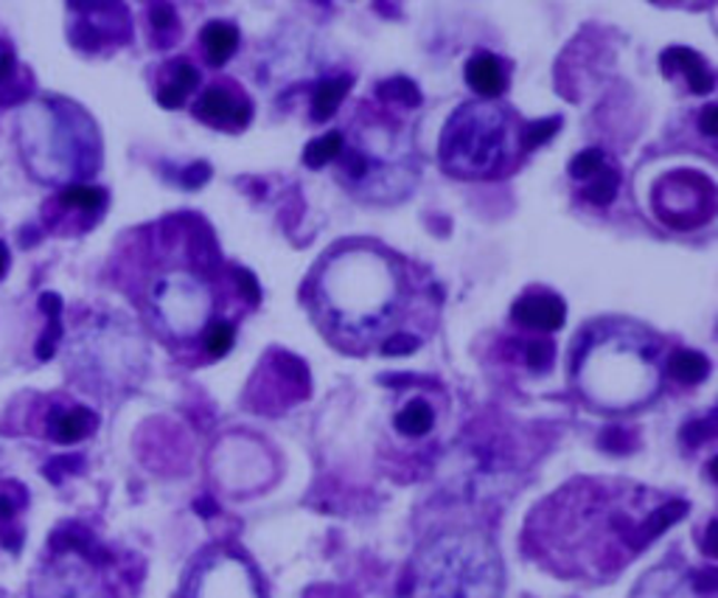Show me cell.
<instances>
[{
    "label": "cell",
    "mask_w": 718,
    "mask_h": 598,
    "mask_svg": "<svg viewBox=\"0 0 718 598\" xmlns=\"http://www.w3.org/2000/svg\"><path fill=\"white\" fill-rule=\"evenodd\" d=\"M688 511L631 483L576 481L539 506L528 526L537 557L564 576H612Z\"/></svg>",
    "instance_id": "1"
},
{
    "label": "cell",
    "mask_w": 718,
    "mask_h": 598,
    "mask_svg": "<svg viewBox=\"0 0 718 598\" xmlns=\"http://www.w3.org/2000/svg\"><path fill=\"white\" fill-rule=\"evenodd\" d=\"M166 245L164 267L155 271L147 282L144 306L149 321L155 323L160 335L171 343H203L205 332L214 323L225 321L217 315L225 298V290L239 293L242 298L258 301V287L253 276L242 267L228 271L219 262V253L210 231L199 219H171L164 223Z\"/></svg>",
    "instance_id": "2"
},
{
    "label": "cell",
    "mask_w": 718,
    "mask_h": 598,
    "mask_svg": "<svg viewBox=\"0 0 718 598\" xmlns=\"http://www.w3.org/2000/svg\"><path fill=\"white\" fill-rule=\"evenodd\" d=\"M407 306L404 264L385 247H334L315 276V312L340 343H385Z\"/></svg>",
    "instance_id": "3"
},
{
    "label": "cell",
    "mask_w": 718,
    "mask_h": 598,
    "mask_svg": "<svg viewBox=\"0 0 718 598\" xmlns=\"http://www.w3.org/2000/svg\"><path fill=\"white\" fill-rule=\"evenodd\" d=\"M657 346L649 332L626 321H603L581 332L572 360L579 391L596 408L631 411L660 391Z\"/></svg>",
    "instance_id": "4"
},
{
    "label": "cell",
    "mask_w": 718,
    "mask_h": 598,
    "mask_svg": "<svg viewBox=\"0 0 718 598\" xmlns=\"http://www.w3.org/2000/svg\"><path fill=\"white\" fill-rule=\"evenodd\" d=\"M20 149L42 183H70L99 166V133L85 110L68 101H35L20 112Z\"/></svg>",
    "instance_id": "5"
},
{
    "label": "cell",
    "mask_w": 718,
    "mask_h": 598,
    "mask_svg": "<svg viewBox=\"0 0 718 598\" xmlns=\"http://www.w3.org/2000/svg\"><path fill=\"white\" fill-rule=\"evenodd\" d=\"M502 562L478 531H446L419 551L413 598H500Z\"/></svg>",
    "instance_id": "6"
},
{
    "label": "cell",
    "mask_w": 718,
    "mask_h": 598,
    "mask_svg": "<svg viewBox=\"0 0 718 598\" xmlns=\"http://www.w3.org/2000/svg\"><path fill=\"white\" fill-rule=\"evenodd\" d=\"M520 133L505 107L494 101H466L446 121L441 164L455 177L491 180L511 166Z\"/></svg>",
    "instance_id": "7"
},
{
    "label": "cell",
    "mask_w": 718,
    "mask_h": 598,
    "mask_svg": "<svg viewBox=\"0 0 718 598\" xmlns=\"http://www.w3.org/2000/svg\"><path fill=\"white\" fill-rule=\"evenodd\" d=\"M70 352L79 354L82 365L94 369L105 380H121L124 374H132L135 365L144 360L138 335L116 317H96L85 323Z\"/></svg>",
    "instance_id": "8"
},
{
    "label": "cell",
    "mask_w": 718,
    "mask_h": 598,
    "mask_svg": "<svg viewBox=\"0 0 718 598\" xmlns=\"http://www.w3.org/2000/svg\"><path fill=\"white\" fill-rule=\"evenodd\" d=\"M651 199H655L657 217L677 231L699 228L716 214V186L710 177L690 169L660 177Z\"/></svg>",
    "instance_id": "9"
},
{
    "label": "cell",
    "mask_w": 718,
    "mask_h": 598,
    "mask_svg": "<svg viewBox=\"0 0 718 598\" xmlns=\"http://www.w3.org/2000/svg\"><path fill=\"white\" fill-rule=\"evenodd\" d=\"M186 598H264L262 585L245 559L217 551L197 565Z\"/></svg>",
    "instance_id": "10"
},
{
    "label": "cell",
    "mask_w": 718,
    "mask_h": 598,
    "mask_svg": "<svg viewBox=\"0 0 718 598\" xmlns=\"http://www.w3.org/2000/svg\"><path fill=\"white\" fill-rule=\"evenodd\" d=\"M716 592V574H685L677 568H657L646 574L631 598H710Z\"/></svg>",
    "instance_id": "11"
},
{
    "label": "cell",
    "mask_w": 718,
    "mask_h": 598,
    "mask_svg": "<svg viewBox=\"0 0 718 598\" xmlns=\"http://www.w3.org/2000/svg\"><path fill=\"white\" fill-rule=\"evenodd\" d=\"M194 112H197L199 121L210 124V127L242 129L250 124L253 107L245 96L234 94L225 85H210L208 90H203Z\"/></svg>",
    "instance_id": "12"
},
{
    "label": "cell",
    "mask_w": 718,
    "mask_h": 598,
    "mask_svg": "<svg viewBox=\"0 0 718 598\" xmlns=\"http://www.w3.org/2000/svg\"><path fill=\"white\" fill-rule=\"evenodd\" d=\"M564 301L553 293H525L514 304V321L537 332H555L564 326Z\"/></svg>",
    "instance_id": "13"
},
{
    "label": "cell",
    "mask_w": 718,
    "mask_h": 598,
    "mask_svg": "<svg viewBox=\"0 0 718 598\" xmlns=\"http://www.w3.org/2000/svg\"><path fill=\"white\" fill-rule=\"evenodd\" d=\"M660 65H662V73L666 77H673V73H682L685 79H688V88L690 94H710L712 85H716V79H712V71L710 65L705 62V57L696 51H690V48L685 46H673V48H666L660 57Z\"/></svg>",
    "instance_id": "14"
},
{
    "label": "cell",
    "mask_w": 718,
    "mask_h": 598,
    "mask_svg": "<svg viewBox=\"0 0 718 598\" xmlns=\"http://www.w3.org/2000/svg\"><path fill=\"white\" fill-rule=\"evenodd\" d=\"M466 82L483 96V101L496 99V96H502V90L509 88V71H505V62L489 51L474 53L466 65Z\"/></svg>",
    "instance_id": "15"
},
{
    "label": "cell",
    "mask_w": 718,
    "mask_h": 598,
    "mask_svg": "<svg viewBox=\"0 0 718 598\" xmlns=\"http://www.w3.org/2000/svg\"><path fill=\"white\" fill-rule=\"evenodd\" d=\"M99 419L90 408L73 405V408H59L48 419V435L59 444H77V441L88 439L96 430Z\"/></svg>",
    "instance_id": "16"
},
{
    "label": "cell",
    "mask_w": 718,
    "mask_h": 598,
    "mask_svg": "<svg viewBox=\"0 0 718 598\" xmlns=\"http://www.w3.org/2000/svg\"><path fill=\"white\" fill-rule=\"evenodd\" d=\"M199 85V71L194 68L188 59H175V62L166 65V79L158 88V101L169 110L180 107L183 101L188 99L191 90H197Z\"/></svg>",
    "instance_id": "17"
},
{
    "label": "cell",
    "mask_w": 718,
    "mask_h": 598,
    "mask_svg": "<svg viewBox=\"0 0 718 598\" xmlns=\"http://www.w3.org/2000/svg\"><path fill=\"white\" fill-rule=\"evenodd\" d=\"M199 40H203L208 62L214 65V68H219V65L228 62L236 53V48H239V29H236L234 23H225V20H214V23L205 26Z\"/></svg>",
    "instance_id": "18"
},
{
    "label": "cell",
    "mask_w": 718,
    "mask_h": 598,
    "mask_svg": "<svg viewBox=\"0 0 718 598\" xmlns=\"http://www.w3.org/2000/svg\"><path fill=\"white\" fill-rule=\"evenodd\" d=\"M53 203H59L62 212L85 214V217H96V214L105 212L107 206V192L99 186H88V183H73V186L65 188Z\"/></svg>",
    "instance_id": "19"
},
{
    "label": "cell",
    "mask_w": 718,
    "mask_h": 598,
    "mask_svg": "<svg viewBox=\"0 0 718 598\" xmlns=\"http://www.w3.org/2000/svg\"><path fill=\"white\" fill-rule=\"evenodd\" d=\"M351 90V77H332L323 79L312 94V116L315 121H328L337 112V107L343 105V99Z\"/></svg>",
    "instance_id": "20"
},
{
    "label": "cell",
    "mask_w": 718,
    "mask_h": 598,
    "mask_svg": "<svg viewBox=\"0 0 718 598\" xmlns=\"http://www.w3.org/2000/svg\"><path fill=\"white\" fill-rule=\"evenodd\" d=\"M435 428V411L426 399H410L396 413V430L407 439H421Z\"/></svg>",
    "instance_id": "21"
},
{
    "label": "cell",
    "mask_w": 718,
    "mask_h": 598,
    "mask_svg": "<svg viewBox=\"0 0 718 598\" xmlns=\"http://www.w3.org/2000/svg\"><path fill=\"white\" fill-rule=\"evenodd\" d=\"M668 371H671L673 380H679L682 385H696V382H701L710 374V363H707L705 354L690 352V349H679V352H673L671 360H668Z\"/></svg>",
    "instance_id": "22"
},
{
    "label": "cell",
    "mask_w": 718,
    "mask_h": 598,
    "mask_svg": "<svg viewBox=\"0 0 718 598\" xmlns=\"http://www.w3.org/2000/svg\"><path fill=\"white\" fill-rule=\"evenodd\" d=\"M234 343H236L234 321H219V323H214L208 332H205L199 349H203V354L208 360H219V357H225L230 349H234Z\"/></svg>",
    "instance_id": "23"
},
{
    "label": "cell",
    "mask_w": 718,
    "mask_h": 598,
    "mask_svg": "<svg viewBox=\"0 0 718 598\" xmlns=\"http://www.w3.org/2000/svg\"><path fill=\"white\" fill-rule=\"evenodd\" d=\"M343 147H345L343 133H326V136L317 138V141H312L309 147H306L304 153L306 166H312V169H323V166L332 164L334 158L343 155Z\"/></svg>",
    "instance_id": "24"
},
{
    "label": "cell",
    "mask_w": 718,
    "mask_h": 598,
    "mask_svg": "<svg viewBox=\"0 0 718 598\" xmlns=\"http://www.w3.org/2000/svg\"><path fill=\"white\" fill-rule=\"evenodd\" d=\"M618 171L609 169V166H603L601 171H598L596 177H590L584 186V197L590 199L592 206H609L614 199V194H618Z\"/></svg>",
    "instance_id": "25"
},
{
    "label": "cell",
    "mask_w": 718,
    "mask_h": 598,
    "mask_svg": "<svg viewBox=\"0 0 718 598\" xmlns=\"http://www.w3.org/2000/svg\"><path fill=\"white\" fill-rule=\"evenodd\" d=\"M40 306L46 310V315H48V329H46V335H42V343H40V349H37V354H40L42 360H48L53 354V346H57V341H59V310H62V301H59V295L46 293L40 298Z\"/></svg>",
    "instance_id": "26"
},
{
    "label": "cell",
    "mask_w": 718,
    "mask_h": 598,
    "mask_svg": "<svg viewBox=\"0 0 718 598\" xmlns=\"http://www.w3.org/2000/svg\"><path fill=\"white\" fill-rule=\"evenodd\" d=\"M380 96H382V99H387V101H399V105H402L404 110H407V107H419L421 105L419 88H415V85L410 82V79H404V77H396V79H391V82L380 85Z\"/></svg>",
    "instance_id": "27"
},
{
    "label": "cell",
    "mask_w": 718,
    "mask_h": 598,
    "mask_svg": "<svg viewBox=\"0 0 718 598\" xmlns=\"http://www.w3.org/2000/svg\"><path fill=\"white\" fill-rule=\"evenodd\" d=\"M603 166H607V158H603L601 149H587V153H581L572 158L570 177H576L579 183H587L590 177H596Z\"/></svg>",
    "instance_id": "28"
},
{
    "label": "cell",
    "mask_w": 718,
    "mask_h": 598,
    "mask_svg": "<svg viewBox=\"0 0 718 598\" xmlns=\"http://www.w3.org/2000/svg\"><path fill=\"white\" fill-rule=\"evenodd\" d=\"M559 127H561L559 118H544V121L525 124V127H522V133H520V144L525 149H537L539 144L550 141V138L555 136V129H559Z\"/></svg>",
    "instance_id": "29"
},
{
    "label": "cell",
    "mask_w": 718,
    "mask_h": 598,
    "mask_svg": "<svg viewBox=\"0 0 718 598\" xmlns=\"http://www.w3.org/2000/svg\"><path fill=\"white\" fill-rule=\"evenodd\" d=\"M525 360H528V365H531L533 371L544 374V371H548L550 365H553V360H555L553 343H550L548 337H539V341L528 343V346H525Z\"/></svg>",
    "instance_id": "30"
},
{
    "label": "cell",
    "mask_w": 718,
    "mask_h": 598,
    "mask_svg": "<svg viewBox=\"0 0 718 598\" xmlns=\"http://www.w3.org/2000/svg\"><path fill=\"white\" fill-rule=\"evenodd\" d=\"M26 503V492L20 487L7 489V492H0V520L9 522L18 517V511L23 509Z\"/></svg>",
    "instance_id": "31"
},
{
    "label": "cell",
    "mask_w": 718,
    "mask_h": 598,
    "mask_svg": "<svg viewBox=\"0 0 718 598\" xmlns=\"http://www.w3.org/2000/svg\"><path fill=\"white\" fill-rule=\"evenodd\" d=\"M419 337L415 335H391L385 343H382V354H410L419 349Z\"/></svg>",
    "instance_id": "32"
},
{
    "label": "cell",
    "mask_w": 718,
    "mask_h": 598,
    "mask_svg": "<svg viewBox=\"0 0 718 598\" xmlns=\"http://www.w3.org/2000/svg\"><path fill=\"white\" fill-rule=\"evenodd\" d=\"M153 26L158 31H177V14L175 9L166 7V3H160V7H153Z\"/></svg>",
    "instance_id": "33"
},
{
    "label": "cell",
    "mask_w": 718,
    "mask_h": 598,
    "mask_svg": "<svg viewBox=\"0 0 718 598\" xmlns=\"http://www.w3.org/2000/svg\"><path fill=\"white\" fill-rule=\"evenodd\" d=\"M682 435H685V441H688V444H701V441L710 439V435H712V422H710V419H705V422L688 424Z\"/></svg>",
    "instance_id": "34"
},
{
    "label": "cell",
    "mask_w": 718,
    "mask_h": 598,
    "mask_svg": "<svg viewBox=\"0 0 718 598\" xmlns=\"http://www.w3.org/2000/svg\"><path fill=\"white\" fill-rule=\"evenodd\" d=\"M701 133L707 138H716V105H707L701 110Z\"/></svg>",
    "instance_id": "35"
},
{
    "label": "cell",
    "mask_w": 718,
    "mask_h": 598,
    "mask_svg": "<svg viewBox=\"0 0 718 598\" xmlns=\"http://www.w3.org/2000/svg\"><path fill=\"white\" fill-rule=\"evenodd\" d=\"M12 71H14L12 51H0V82L12 77Z\"/></svg>",
    "instance_id": "36"
},
{
    "label": "cell",
    "mask_w": 718,
    "mask_h": 598,
    "mask_svg": "<svg viewBox=\"0 0 718 598\" xmlns=\"http://www.w3.org/2000/svg\"><path fill=\"white\" fill-rule=\"evenodd\" d=\"M7 271H9V251H7V245L0 242V278L7 276Z\"/></svg>",
    "instance_id": "37"
}]
</instances>
